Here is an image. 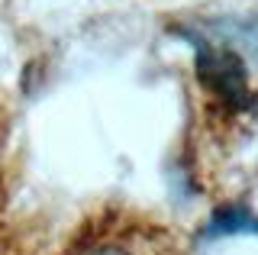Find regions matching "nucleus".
Instances as JSON below:
<instances>
[{"instance_id": "f257e3e1", "label": "nucleus", "mask_w": 258, "mask_h": 255, "mask_svg": "<svg viewBox=\"0 0 258 255\" xmlns=\"http://www.w3.org/2000/svg\"><path fill=\"white\" fill-rule=\"evenodd\" d=\"M177 36H184L194 45V75H197L204 91H210L232 113L255 110L258 97L248 84V68L239 52H232L229 45H220L207 36H197L194 29H177Z\"/></svg>"}, {"instance_id": "f03ea898", "label": "nucleus", "mask_w": 258, "mask_h": 255, "mask_svg": "<svg viewBox=\"0 0 258 255\" xmlns=\"http://www.w3.org/2000/svg\"><path fill=\"white\" fill-rule=\"evenodd\" d=\"M232 236H258V213L245 204H223L213 210L200 239H232Z\"/></svg>"}]
</instances>
